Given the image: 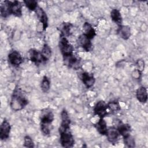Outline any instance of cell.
Masks as SVG:
<instances>
[{
	"label": "cell",
	"instance_id": "ba28073f",
	"mask_svg": "<svg viewBox=\"0 0 148 148\" xmlns=\"http://www.w3.org/2000/svg\"><path fill=\"white\" fill-rule=\"evenodd\" d=\"M35 12L40 22L42 24L43 29L44 31L46 30L48 26V18L46 13L43 10V9L39 6H38Z\"/></svg>",
	"mask_w": 148,
	"mask_h": 148
},
{
	"label": "cell",
	"instance_id": "d6986e66",
	"mask_svg": "<svg viewBox=\"0 0 148 148\" xmlns=\"http://www.w3.org/2000/svg\"><path fill=\"white\" fill-rule=\"evenodd\" d=\"M95 127L100 134L102 135H106L108 131V127L106 125V123L103 118H100L99 120L95 124Z\"/></svg>",
	"mask_w": 148,
	"mask_h": 148
},
{
	"label": "cell",
	"instance_id": "d4e9b609",
	"mask_svg": "<svg viewBox=\"0 0 148 148\" xmlns=\"http://www.w3.org/2000/svg\"><path fill=\"white\" fill-rule=\"evenodd\" d=\"M24 4L31 11H35L38 8V2L35 0H26L24 1Z\"/></svg>",
	"mask_w": 148,
	"mask_h": 148
},
{
	"label": "cell",
	"instance_id": "30bf717a",
	"mask_svg": "<svg viewBox=\"0 0 148 148\" xmlns=\"http://www.w3.org/2000/svg\"><path fill=\"white\" fill-rule=\"evenodd\" d=\"M10 13L17 16L21 17L22 15V5L18 1H10Z\"/></svg>",
	"mask_w": 148,
	"mask_h": 148
},
{
	"label": "cell",
	"instance_id": "8fae6325",
	"mask_svg": "<svg viewBox=\"0 0 148 148\" xmlns=\"http://www.w3.org/2000/svg\"><path fill=\"white\" fill-rule=\"evenodd\" d=\"M77 42L79 45L80 46L86 51H90L92 46L91 39L88 38L85 35L83 34L80 35L78 38Z\"/></svg>",
	"mask_w": 148,
	"mask_h": 148
},
{
	"label": "cell",
	"instance_id": "5bb4252c",
	"mask_svg": "<svg viewBox=\"0 0 148 148\" xmlns=\"http://www.w3.org/2000/svg\"><path fill=\"white\" fill-rule=\"evenodd\" d=\"M117 129L120 134L123 138L130 135L131 129L128 124H124L121 121H119L117 124Z\"/></svg>",
	"mask_w": 148,
	"mask_h": 148
},
{
	"label": "cell",
	"instance_id": "7402d4cb",
	"mask_svg": "<svg viewBox=\"0 0 148 148\" xmlns=\"http://www.w3.org/2000/svg\"><path fill=\"white\" fill-rule=\"evenodd\" d=\"M41 54L43 58V62H46L51 56V50L47 44H45L41 51Z\"/></svg>",
	"mask_w": 148,
	"mask_h": 148
},
{
	"label": "cell",
	"instance_id": "8992f818",
	"mask_svg": "<svg viewBox=\"0 0 148 148\" xmlns=\"http://www.w3.org/2000/svg\"><path fill=\"white\" fill-rule=\"evenodd\" d=\"M8 60L10 64L15 67L18 66L23 62L21 54L16 50H13L8 54Z\"/></svg>",
	"mask_w": 148,
	"mask_h": 148
},
{
	"label": "cell",
	"instance_id": "2e32d148",
	"mask_svg": "<svg viewBox=\"0 0 148 148\" xmlns=\"http://www.w3.org/2000/svg\"><path fill=\"white\" fill-rule=\"evenodd\" d=\"M83 29L84 31L83 34L85 35L88 38H89L91 40L93 39L94 37L96 35L95 30L89 23L86 22L83 24Z\"/></svg>",
	"mask_w": 148,
	"mask_h": 148
},
{
	"label": "cell",
	"instance_id": "cb8c5ba5",
	"mask_svg": "<svg viewBox=\"0 0 148 148\" xmlns=\"http://www.w3.org/2000/svg\"><path fill=\"white\" fill-rule=\"evenodd\" d=\"M107 107L108 109H109V110L112 112H117L121 109L119 103L116 101H112L109 102L107 104Z\"/></svg>",
	"mask_w": 148,
	"mask_h": 148
},
{
	"label": "cell",
	"instance_id": "5b68a950",
	"mask_svg": "<svg viewBox=\"0 0 148 148\" xmlns=\"http://www.w3.org/2000/svg\"><path fill=\"white\" fill-rule=\"evenodd\" d=\"M64 63L66 65L75 69L79 68L80 65V61L73 54L69 56L63 57Z\"/></svg>",
	"mask_w": 148,
	"mask_h": 148
},
{
	"label": "cell",
	"instance_id": "44dd1931",
	"mask_svg": "<svg viewBox=\"0 0 148 148\" xmlns=\"http://www.w3.org/2000/svg\"><path fill=\"white\" fill-rule=\"evenodd\" d=\"M110 17L113 21L116 23L119 26L122 24L123 19L120 11L117 9H113L110 12Z\"/></svg>",
	"mask_w": 148,
	"mask_h": 148
},
{
	"label": "cell",
	"instance_id": "7c38bea8",
	"mask_svg": "<svg viewBox=\"0 0 148 148\" xmlns=\"http://www.w3.org/2000/svg\"><path fill=\"white\" fill-rule=\"evenodd\" d=\"M81 79L83 84L87 88L91 87L95 82V79L94 75L86 72L82 73Z\"/></svg>",
	"mask_w": 148,
	"mask_h": 148
},
{
	"label": "cell",
	"instance_id": "9c48e42d",
	"mask_svg": "<svg viewBox=\"0 0 148 148\" xmlns=\"http://www.w3.org/2000/svg\"><path fill=\"white\" fill-rule=\"evenodd\" d=\"M107 136V139L109 142L111 143H116L117 141L119 140L120 134L117 129V128L114 127H109L108 128V131L106 134Z\"/></svg>",
	"mask_w": 148,
	"mask_h": 148
},
{
	"label": "cell",
	"instance_id": "603a6c76",
	"mask_svg": "<svg viewBox=\"0 0 148 148\" xmlns=\"http://www.w3.org/2000/svg\"><path fill=\"white\" fill-rule=\"evenodd\" d=\"M40 87L41 90L44 92H46L49 90L50 87V82L46 76H43L41 82Z\"/></svg>",
	"mask_w": 148,
	"mask_h": 148
},
{
	"label": "cell",
	"instance_id": "e0dca14e",
	"mask_svg": "<svg viewBox=\"0 0 148 148\" xmlns=\"http://www.w3.org/2000/svg\"><path fill=\"white\" fill-rule=\"evenodd\" d=\"M117 34L124 40H127L131 36L130 27L127 25H120L117 29Z\"/></svg>",
	"mask_w": 148,
	"mask_h": 148
},
{
	"label": "cell",
	"instance_id": "3957f363",
	"mask_svg": "<svg viewBox=\"0 0 148 148\" xmlns=\"http://www.w3.org/2000/svg\"><path fill=\"white\" fill-rule=\"evenodd\" d=\"M59 47L63 57L72 54L74 50L73 46L69 42L66 37L63 36L60 38Z\"/></svg>",
	"mask_w": 148,
	"mask_h": 148
},
{
	"label": "cell",
	"instance_id": "7a4b0ae2",
	"mask_svg": "<svg viewBox=\"0 0 148 148\" xmlns=\"http://www.w3.org/2000/svg\"><path fill=\"white\" fill-rule=\"evenodd\" d=\"M28 100L20 89L16 88L12 96L10 107L12 110L18 111L23 109L28 103Z\"/></svg>",
	"mask_w": 148,
	"mask_h": 148
},
{
	"label": "cell",
	"instance_id": "ac0fdd59",
	"mask_svg": "<svg viewBox=\"0 0 148 148\" xmlns=\"http://www.w3.org/2000/svg\"><path fill=\"white\" fill-rule=\"evenodd\" d=\"M54 120V114L51 111H46L42 114L40 124L50 125Z\"/></svg>",
	"mask_w": 148,
	"mask_h": 148
},
{
	"label": "cell",
	"instance_id": "277c9868",
	"mask_svg": "<svg viewBox=\"0 0 148 148\" xmlns=\"http://www.w3.org/2000/svg\"><path fill=\"white\" fill-rule=\"evenodd\" d=\"M107 104L104 101L100 100L97 102L94 108V114L100 118H103L107 114Z\"/></svg>",
	"mask_w": 148,
	"mask_h": 148
},
{
	"label": "cell",
	"instance_id": "52a82bcc",
	"mask_svg": "<svg viewBox=\"0 0 148 148\" xmlns=\"http://www.w3.org/2000/svg\"><path fill=\"white\" fill-rule=\"evenodd\" d=\"M11 127L10 123L4 120L0 126V138L1 140H5L9 137Z\"/></svg>",
	"mask_w": 148,
	"mask_h": 148
},
{
	"label": "cell",
	"instance_id": "4fadbf2b",
	"mask_svg": "<svg viewBox=\"0 0 148 148\" xmlns=\"http://www.w3.org/2000/svg\"><path fill=\"white\" fill-rule=\"evenodd\" d=\"M28 57L29 60L35 64H39L43 62V58L40 52H39L38 50L32 49H30L28 53Z\"/></svg>",
	"mask_w": 148,
	"mask_h": 148
},
{
	"label": "cell",
	"instance_id": "9a60e30c",
	"mask_svg": "<svg viewBox=\"0 0 148 148\" xmlns=\"http://www.w3.org/2000/svg\"><path fill=\"white\" fill-rule=\"evenodd\" d=\"M136 96L138 100L142 103H146L147 101V89L144 86L139 87L136 92Z\"/></svg>",
	"mask_w": 148,
	"mask_h": 148
},
{
	"label": "cell",
	"instance_id": "6da1fadb",
	"mask_svg": "<svg viewBox=\"0 0 148 148\" xmlns=\"http://www.w3.org/2000/svg\"><path fill=\"white\" fill-rule=\"evenodd\" d=\"M71 120L68 113L63 112L61 114V123L59 128L60 135V143L64 147H72L75 140L70 130Z\"/></svg>",
	"mask_w": 148,
	"mask_h": 148
},
{
	"label": "cell",
	"instance_id": "4316f807",
	"mask_svg": "<svg viewBox=\"0 0 148 148\" xmlns=\"http://www.w3.org/2000/svg\"><path fill=\"white\" fill-rule=\"evenodd\" d=\"M72 27V24L70 23H64L62 28V36H69L71 33V29Z\"/></svg>",
	"mask_w": 148,
	"mask_h": 148
},
{
	"label": "cell",
	"instance_id": "484cf974",
	"mask_svg": "<svg viewBox=\"0 0 148 148\" xmlns=\"http://www.w3.org/2000/svg\"><path fill=\"white\" fill-rule=\"evenodd\" d=\"M123 138H124V142L127 147H135V140H134V138L131 135H129Z\"/></svg>",
	"mask_w": 148,
	"mask_h": 148
},
{
	"label": "cell",
	"instance_id": "f1b7e54d",
	"mask_svg": "<svg viewBox=\"0 0 148 148\" xmlns=\"http://www.w3.org/2000/svg\"><path fill=\"white\" fill-rule=\"evenodd\" d=\"M40 129L45 135H49L50 134V127L49 125L40 124Z\"/></svg>",
	"mask_w": 148,
	"mask_h": 148
},
{
	"label": "cell",
	"instance_id": "ffe728a7",
	"mask_svg": "<svg viewBox=\"0 0 148 148\" xmlns=\"http://www.w3.org/2000/svg\"><path fill=\"white\" fill-rule=\"evenodd\" d=\"M1 15L2 17H7L9 15L11 14L10 11V1H5L1 4L0 7Z\"/></svg>",
	"mask_w": 148,
	"mask_h": 148
},
{
	"label": "cell",
	"instance_id": "83f0119b",
	"mask_svg": "<svg viewBox=\"0 0 148 148\" xmlns=\"http://www.w3.org/2000/svg\"><path fill=\"white\" fill-rule=\"evenodd\" d=\"M24 146L26 147H34V143L32 138L29 136H25L24 139Z\"/></svg>",
	"mask_w": 148,
	"mask_h": 148
}]
</instances>
